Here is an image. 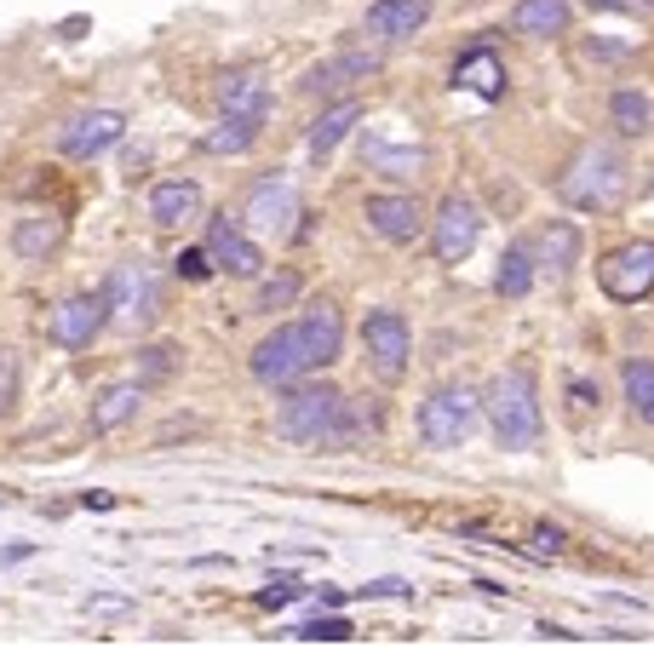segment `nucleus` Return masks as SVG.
I'll use <instances>...</instances> for the list:
<instances>
[{
	"mask_svg": "<svg viewBox=\"0 0 654 648\" xmlns=\"http://www.w3.org/2000/svg\"><path fill=\"white\" fill-rule=\"evenodd\" d=\"M103 304H110V327L121 333H144L161 316V276L150 264H115L110 282H103Z\"/></svg>",
	"mask_w": 654,
	"mask_h": 648,
	"instance_id": "nucleus-4",
	"label": "nucleus"
},
{
	"mask_svg": "<svg viewBox=\"0 0 654 648\" xmlns=\"http://www.w3.org/2000/svg\"><path fill=\"white\" fill-rule=\"evenodd\" d=\"M608 126L620 132V139H648L654 132V98L643 87H620L608 98Z\"/></svg>",
	"mask_w": 654,
	"mask_h": 648,
	"instance_id": "nucleus-24",
	"label": "nucleus"
},
{
	"mask_svg": "<svg viewBox=\"0 0 654 648\" xmlns=\"http://www.w3.org/2000/svg\"><path fill=\"white\" fill-rule=\"evenodd\" d=\"M620 391H626V407L654 425V362L648 356H626V367H620Z\"/></svg>",
	"mask_w": 654,
	"mask_h": 648,
	"instance_id": "nucleus-31",
	"label": "nucleus"
},
{
	"mask_svg": "<svg viewBox=\"0 0 654 648\" xmlns=\"http://www.w3.org/2000/svg\"><path fill=\"white\" fill-rule=\"evenodd\" d=\"M362 161H368V173H385V179H420L425 166H431V150L413 139V126L402 121H385V126H368L362 132Z\"/></svg>",
	"mask_w": 654,
	"mask_h": 648,
	"instance_id": "nucleus-7",
	"label": "nucleus"
},
{
	"mask_svg": "<svg viewBox=\"0 0 654 648\" xmlns=\"http://www.w3.org/2000/svg\"><path fill=\"white\" fill-rule=\"evenodd\" d=\"M362 104H356V98H339V104L333 110H322L316 121H310V132H304V150L310 155H316V161H328L344 139H351V126H362Z\"/></svg>",
	"mask_w": 654,
	"mask_h": 648,
	"instance_id": "nucleus-20",
	"label": "nucleus"
},
{
	"mask_svg": "<svg viewBox=\"0 0 654 648\" xmlns=\"http://www.w3.org/2000/svg\"><path fill=\"white\" fill-rule=\"evenodd\" d=\"M339 402H344V391H333L328 379L310 385V373H304L299 385H288V402H282V436L299 442V448H328L333 419H339Z\"/></svg>",
	"mask_w": 654,
	"mask_h": 648,
	"instance_id": "nucleus-5",
	"label": "nucleus"
},
{
	"mask_svg": "<svg viewBox=\"0 0 654 648\" xmlns=\"http://www.w3.org/2000/svg\"><path fill=\"white\" fill-rule=\"evenodd\" d=\"M396 591H408L402 579H373V586H362V597H396Z\"/></svg>",
	"mask_w": 654,
	"mask_h": 648,
	"instance_id": "nucleus-39",
	"label": "nucleus"
},
{
	"mask_svg": "<svg viewBox=\"0 0 654 648\" xmlns=\"http://www.w3.org/2000/svg\"><path fill=\"white\" fill-rule=\"evenodd\" d=\"M58 242H63V224L52 213H29V219L12 224V253L18 259H47Z\"/></svg>",
	"mask_w": 654,
	"mask_h": 648,
	"instance_id": "nucleus-30",
	"label": "nucleus"
},
{
	"mask_svg": "<svg viewBox=\"0 0 654 648\" xmlns=\"http://www.w3.org/2000/svg\"><path fill=\"white\" fill-rule=\"evenodd\" d=\"M207 259H213V270L241 276V282H253L259 270H264V247L235 219H213V224H207Z\"/></svg>",
	"mask_w": 654,
	"mask_h": 648,
	"instance_id": "nucleus-14",
	"label": "nucleus"
},
{
	"mask_svg": "<svg viewBox=\"0 0 654 648\" xmlns=\"http://www.w3.org/2000/svg\"><path fill=\"white\" fill-rule=\"evenodd\" d=\"M482 414H489V431L505 454H529L540 448V431H545V414H540V385L529 367H505L489 379L482 391Z\"/></svg>",
	"mask_w": 654,
	"mask_h": 648,
	"instance_id": "nucleus-1",
	"label": "nucleus"
},
{
	"mask_svg": "<svg viewBox=\"0 0 654 648\" xmlns=\"http://www.w3.org/2000/svg\"><path fill=\"white\" fill-rule=\"evenodd\" d=\"M362 219L368 230L379 235V242H391V247H408V242H420L425 235V207H420V195H408V190H385V195H368L362 201Z\"/></svg>",
	"mask_w": 654,
	"mask_h": 648,
	"instance_id": "nucleus-11",
	"label": "nucleus"
},
{
	"mask_svg": "<svg viewBox=\"0 0 654 648\" xmlns=\"http://www.w3.org/2000/svg\"><path fill=\"white\" fill-rule=\"evenodd\" d=\"M454 87H471L476 98H500L505 92V63L489 52V47H476L454 63Z\"/></svg>",
	"mask_w": 654,
	"mask_h": 648,
	"instance_id": "nucleus-29",
	"label": "nucleus"
},
{
	"mask_svg": "<svg viewBox=\"0 0 654 648\" xmlns=\"http://www.w3.org/2000/svg\"><path fill=\"white\" fill-rule=\"evenodd\" d=\"M270 104H275V92H270V75L264 70H230V75H219V110L224 115L270 121Z\"/></svg>",
	"mask_w": 654,
	"mask_h": 648,
	"instance_id": "nucleus-18",
	"label": "nucleus"
},
{
	"mask_svg": "<svg viewBox=\"0 0 654 648\" xmlns=\"http://www.w3.org/2000/svg\"><path fill=\"white\" fill-rule=\"evenodd\" d=\"M201 207H207V195H201L195 179H161V184L150 190V219H155L161 230H184V224H195Z\"/></svg>",
	"mask_w": 654,
	"mask_h": 648,
	"instance_id": "nucleus-19",
	"label": "nucleus"
},
{
	"mask_svg": "<svg viewBox=\"0 0 654 648\" xmlns=\"http://www.w3.org/2000/svg\"><path fill=\"white\" fill-rule=\"evenodd\" d=\"M127 139V115L121 110H81V115H69L58 126V150L69 161H92L103 150H115Z\"/></svg>",
	"mask_w": 654,
	"mask_h": 648,
	"instance_id": "nucleus-12",
	"label": "nucleus"
},
{
	"mask_svg": "<svg viewBox=\"0 0 654 648\" xmlns=\"http://www.w3.org/2000/svg\"><path fill=\"white\" fill-rule=\"evenodd\" d=\"M293 637H299V642H351L356 626H351V620H339V614H316V620H304Z\"/></svg>",
	"mask_w": 654,
	"mask_h": 648,
	"instance_id": "nucleus-34",
	"label": "nucleus"
},
{
	"mask_svg": "<svg viewBox=\"0 0 654 648\" xmlns=\"http://www.w3.org/2000/svg\"><path fill=\"white\" fill-rule=\"evenodd\" d=\"M425 230H431V253H436L442 264H460V259H471L476 242H482V213H476L471 195H442Z\"/></svg>",
	"mask_w": 654,
	"mask_h": 648,
	"instance_id": "nucleus-9",
	"label": "nucleus"
},
{
	"mask_svg": "<svg viewBox=\"0 0 654 648\" xmlns=\"http://www.w3.org/2000/svg\"><path fill=\"white\" fill-rule=\"evenodd\" d=\"M87 608H98V614H121V608H127V597H92Z\"/></svg>",
	"mask_w": 654,
	"mask_h": 648,
	"instance_id": "nucleus-41",
	"label": "nucleus"
},
{
	"mask_svg": "<svg viewBox=\"0 0 654 648\" xmlns=\"http://www.w3.org/2000/svg\"><path fill=\"white\" fill-rule=\"evenodd\" d=\"M299 327H304V345H310V362L316 367H333L344 356V322H339L333 304H310L299 316Z\"/></svg>",
	"mask_w": 654,
	"mask_h": 648,
	"instance_id": "nucleus-23",
	"label": "nucleus"
},
{
	"mask_svg": "<svg viewBox=\"0 0 654 648\" xmlns=\"http://www.w3.org/2000/svg\"><path fill=\"white\" fill-rule=\"evenodd\" d=\"M259 132H264V121H253V115H224V110H219V126L201 132V150H207V155H248V150L259 144Z\"/></svg>",
	"mask_w": 654,
	"mask_h": 648,
	"instance_id": "nucleus-28",
	"label": "nucleus"
},
{
	"mask_svg": "<svg viewBox=\"0 0 654 648\" xmlns=\"http://www.w3.org/2000/svg\"><path fill=\"white\" fill-rule=\"evenodd\" d=\"M597 287L614 304H643L654 293V242H626L597 264Z\"/></svg>",
	"mask_w": 654,
	"mask_h": 648,
	"instance_id": "nucleus-10",
	"label": "nucleus"
},
{
	"mask_svg": "<svg viewBox=\"0 0 654 648\" xmlns=\"http://www.w3.org/2000/svg\"><path fill=\"white\" fill-rule=\"evenodd\" d=\"M431 12H436V0H373L368 18H362V36L368 41H385V47L413 41L431 23Z\"/></svg>",
	"mask_w": 654,
	"mask_h": 648,
	"instance_id": "nucleus-16",
	"label": "nucleus"
},
{
	"mask_svg": "<svg viewBox=\"0 0 654 648\" xmlns=\"http://www.w3.org/2000/svg\"><path fill=\"white\" fill-rule=\"evenodd\" d=\"M138 402H144V379H127V385H103L98 402H92V431H121L132 414H138Z\"/></svg>",
	"mask_w": 654,
	"mask_h": 648,
	"instance_id": "nucleus-26",
	"label": "nucleus"
},
{
	"mask_svg": "<svg viewBox=\"0 0 654 648\" xmlns=\"http://www.w3.org/2000/svg\"><path fill=\"white\" fill-rule=\"evenodd\" d=\"M580 224H569V219H551L545 224V235H540V247H534V259H540V270H551V276H569V270L580 264Z\"/></svg>",
	"mask_w": 654,
	"mask_h": 648,
	"instance_id": "nucleus-25",
	"label": "nucleus"
},
{
	"mask_svg": "<svg viewBox=\"0 0 654 648\" xmlns=\"http://www.w3.org/2000/svg\"><path fill=\"white\" fill-rule=\"evenodd\" d=\"M476 419H482V396L471 385H436L420 402V442L436 448V454L465 448V436L476 431Z\"/></svg>",
	"mask_w": 654,
	"mask_h": 648,
	"instance_id": "nucleus-3",
	"label": "nucleus"
},
{
	"mask_svg": "<svg viewBox=\"0 0 654 648\" xmlns=\"http://www.w3.org/2000/svg\"><path fill=\"white\" fill-rule=\"evenodd\" d=\"M248 367H253V379L270 385V391H288V385L304 379V373H316V362H310V345H304V327L288 322V327H275L270 338H259L253 356H248Z\"/></svg>",
	"mask_w": 654,
	"mask_h": 648,
	"instance_id": "nucleus-6",
	"label": "nucleus"
},
{
	"mask_svg": "<svg viewBox=\"0 0 654 648\" xmlns=\"http://www.w3.org/2000/svg\"><path fill=\"white\" fill-rule=\"evenodd\" d=\"M179 373V345H144L138 351V379L144 385H161V379H172Z\"/></svg>",
	"mask_w": 654,
	"mask_h": 648,
	"instance_id": "nucleus-33",
	"label": "nucleus"
},
{
	"mask_svg": "<svg viewBox=\"0 0 654 648\" xmlns=\"http://www.w3.org/2000/svg\"><path fill=\"white\" fill-rule=\"evenodd\" d=\"M569 396H574V407H597V385H592V379H574Z\"/></svg>",
	"mask_w": 654,
	"mask_h": 648,
	"instance_id": "nucleus-38",
	"label": "nucleus"
},
{
	"mask_svg": "<svg viewBox=\"0 0 654 648\" xmlns=\"http://www.w3.org/2000/svg\"><path fill=\"white\" fill-rule=\"evenodd\" d=\"M172 270H179L184 282H207L213 276V259H207V247H184L179 259H172Z\"/></svg>",
	"mask_w": 654,
	"mask_h": 648,
	"instance_id": "nucleus-35",
	"label": "nucleus"
},
{
	"mask_svg": "<svg viewBox=\"0 0 654 648\" xmlns=\"http://www.w3.org/2000/svg\"><path fill=\"white\" fill-rule=\"evenodd\" d=\"M563 545H569V534H563V528H551V523H540V528H534V551H540V557H557Z\"/></svg>",
	"mask_w": 654,
	"mask_h": 648,
	"instance_id": "nucleus-37",
	"label": "nucleus"
},
{
	"mask_svg": "<svg viewBox=\"0 0 654 648\" xmlns=\"http://www.w3.org/2000/svg\"><path fill=\"white\" fill-rule=\"evenodd\" d=\"M379 425H385V414H379L373 396H344V402H339V419H333V436H328V454L356 448V442L379 436Z\"/></svg>",
	"mask_w": 654,
	"mask_h": 648,
	"instance_id": "nucleus-22",
	"label": "nucleus"
},
{
	"mask_svg": "<svg viewBox=\"0 0 654 648\" xmlns=\"http://www.w3.org/2000/svg\"><path fill=\"white\" fill-rule=\"evenodd\" d=\"M626 190H632V166L608 144H580L574 161L557 173V195L574 213H614L626 201Z\"/></svg>",
	"mask_w": 654,
	"mask_h": 648,
	"instance_id": "nucleus-2",
	"label": "nucleus"
},
{
	"mask_svg": "<svg viewBox=\"0 0 654 648\" xmlns=\"http://www.w3.org/2000/svg\"><path fill=\"white\" fill-rule=\"evenodd\" d=\"M534 282H540V259H534V247H529V242H511L505 259H500V270H494L500 298H529Z\"/></svg>",
	"mask_w": 654,
	"mask_h": 648,
	"instance_id": "nucleus-27",
	"label": "nucleus"
},
{
	"mask_svg": "<svg viewBox=\"0 0 654 648\" xmlns=\"http://www.w3.org/2000/svg\"><path fill=\"white\" fill-rule=\"evenodd\" d=\"M585 7H592V12H626L632 0H585Z\"/></svg>",
	"mask_w": 654,
	"mask_h": 648,
	"instance_id": "nucleus-42",
	"label": "nucleus"
},
{
	"mask_svg": "<svg viewBox=\"0 0 654 648\" xmlns=\"http://www.w3.org/2000/svg\"><path fill=\"white\" fill-rule=\"evenodd\" d=\"M81 505H87V510H110V505H115V494H103V488H92V494H81Z\"/></svg>",
	"mask_w": 654,
	"mask_h": 648,
	"instance_id": "nucleus-40",
	"label": "nucleus"
},
{
	"mask_svg": "<svg viewBox=\"0 0 654 648\" xmlns=\"http://www.w3.org/2000/svg\"><path fill=\"white\" fill-rule=\"evenodd\" d=\"M362 351L379 385H402L408 379V356H413V333L402 322V311H368L362 322Z\"/></svg>",
	"mask_w": 654,
	"mask_h": 648,
	"instance_id": "nucleus-8",
	"label": "nucleus"
},
{
	"mask_svg": "<svg viewBox=\"0 0 654 648\" xmlns=\"http://www.w3.org/2000/svg\"><path fill=\"white\" fill-rule=\"evenodd\" d=\"M103 327H110V304H103V287H98V293L63 298L58 311H52V322H47V338H52V345H63V351H81V345H92Z\"/></svg>",
	"mask_w": 654,
	"mask_h": 648,
	"instance_id": "nucleus-13",
	"label": "nucleus"
},
{
	"mask_svg": "<svg viewBox=\"0 0 654 648\" xmlns=\"http://www.w3.org/2000/svg\"><path fill=\"white\" fill-rule=\"evenodd\" d=\"M293 597H299V579H288V574H282L270 591H259V608H288Z\"/></svg>",
	"mask_w": 654,
	"mask_h": 648,
	"instance_id": "nucleus-36",
	"label": "nucleus"
},
{
	"mask_svg": "<svg viewBox=\"0 0 654 648\" xmlns=\"http://www.w3.org/2000/svg\"><path fill=\"white\" fill-rule=\"evenodd\" d=\"M574 23V7L569 0H516L511 7V29L529 41H551V36H569Z\"/></svg>",
	"mask_w": 654,
	"mask_h": 648,
	"instance_id": "nucleus-21",
	"label": "nucleus"
},
{
	"mask_svg": "<svg viewBox=\"0 0 654 648\" xmlns=\"http://www.w3.org/2000/svg\"><path fill=\"white\" fill-rule=\"evenodd\" d=\"M293 219H299V190L288 179H264V184L248 190V201H241V224L248 230L293 235Z\"/></svg>",
	"mask_w": 654,
	"mask_h": 648,
	"instance_id": "nucleus-15",
	"label": "nucleus"
},
{
	"mask_svg": "<svg viewBox=\"0 0 654 648\" xmlns=\"http://www.w3.org/2000/svg\"><path fill=\"white\" fill-rule=\"evenodd\" d=\"M379 75V58L373 52H339V58H328V63H316L299 87L310 92V98H339V92H351L356 81H373Z\"/></svg>",
	"mask_w": 654,
	"mask_h": 648,
	"instance_id": "nucleus-17",
	"label": "nucleus"
},
{
	"mask_svg": "<svg viewBox=\"0 0 654 648\" xmlns=\"http://www.w3.org/2000/svg\"><path fill=\"white\" fill-rule=\"evenodd\" d=\"M299 270H275L270 282H259V298H253V311L275 316V311H293V298H299Z\"/></svg>",
	"mask_w": 654,
	"mask_h": 648,
	"instance_id": "nucleus-32",
	"label": "nucleus"
}]
</instances>
